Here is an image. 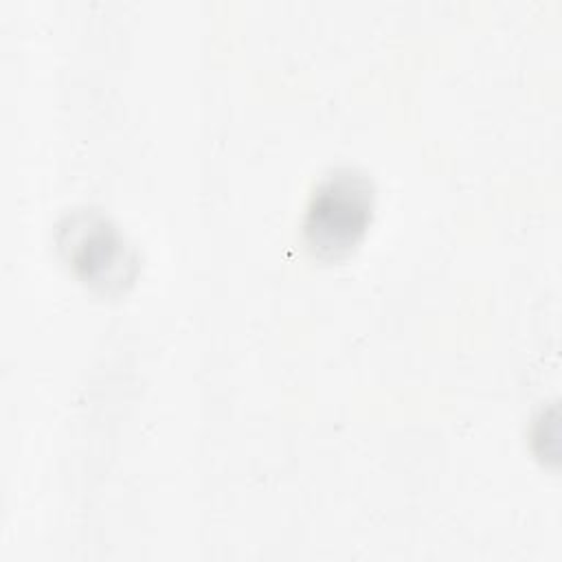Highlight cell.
<instances>
[{
  "label": "cell",
  "instance_id": "cell-1",
  "mask_svg": "<svg viewBox=\"0 0 562 562\" xmlns=\"http://www.w3.org/2000/svg\"><path fill=\"white\" fill-rule=\"evenodd\" d=\"M373 211L369 180L351 169L327 176L314 191L305 215V239L323 259L349 252L364 235Z\"/></svg>",
  "mask_w": 562,
  "mask_h": 562
},
{
  "label": "cell",
  "instance_id": "cell-2",
  "mask_svg": "<svg viewBox=\"0 0 562 562\" xmlns=\"http://www.w3.org/2000/svg\"><path fill=\"white\" fill-rule=\"evenodd\" d=\"M59 246L66 250L75 272L90 285L112 288L127 281L132 259L121 233L101 215L79 213L59 231Z\"/></svg>",
  "mask_w": 562,
  "mask_h": 562
}]
</instances>
